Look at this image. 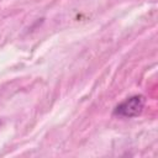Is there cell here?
Wrapping results in <instances>:
<instances>
[{
  "label": "cell",
  "mask_w": 158,
  "mask_h": 158,
  "mask_svg": "<svg viewBox=\"0 0 158 158\" xmlns=\"http://www.w3.org/2000/svg\"><path fill=\"white\" fill-rule=\"evenodd\" d=\"M144 104H146V98L143 95H132L126 100H123L122 102H120L114 109V115L126 118L136 117L141 115V112L143 111Z\"/></svg>",
  "instance_id": "1"
}]
</instances>
